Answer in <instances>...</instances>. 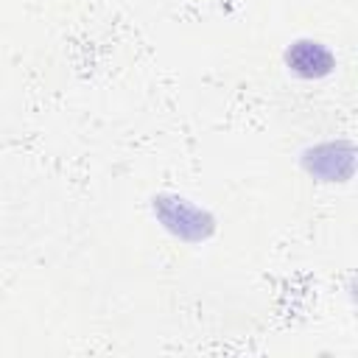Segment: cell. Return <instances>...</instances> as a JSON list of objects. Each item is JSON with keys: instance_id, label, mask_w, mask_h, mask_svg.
I'll list each match as a JSON object with an SVG mask.
<instances>
[{"instance_id": "6da1fadb", "label": "cell", "mask_w": 358, "mask_h": 358, "mask_svg": "<svg viewBox=\"0 0 358 358\" xmlns=\"http://www.w3.org/2000/svg\"><path fill=\"white\" fill-rule=\"evenodd\" d=\"M288 62H291L294 70L302 73V76H322V73H327L330 64H333L330 53H327L322 45H316V42H299V45L288 53Z\"/></svg>"}]
</instances>
